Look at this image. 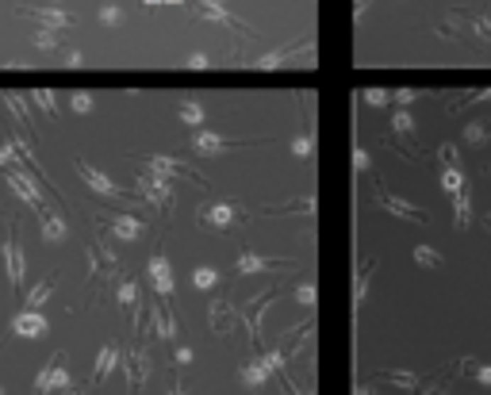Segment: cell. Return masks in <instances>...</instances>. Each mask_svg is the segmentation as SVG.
Listing matches in <instances>:
<instances>
[{
  "mask_svg": "<svg viewBox=\"0 0 491 395\" xmlns=\"http://www.w3.org/2000/svg\"><path fill=\"white\" fill-rule=\"evenodd\" d=\"M438 157H441V165H457V169H460V157H457V146H453V143L441 146V150H438Z\"/></svg>",
  "mask_w": 491,
  "mask_h": 395,
  "instance_id": "b9f144b4",
  "label": "cell"
},
{
  "mask_svg": "<svg viewBox=\"0 0 491 395\" xmlns=\"http://www.w3.org/2000/svg\"><path fill=\"white\" fill-rule=\"evenodd\" d=\"M138 196H143L146 204H154L158 211H169V204H173V184L158 173H146L143 181H138Z\"/></svg>",
  "mask_w": 491,
  "mask_h": 395,
  "instance_id": "7a4b0ae2",
  "label": "cell"
},
{
  "mask_svg": "<svg viewBox=\"0 0 491 395\" xmlns=\"http://www.w3.org/2000/svg\"><path fill=\"white\" fill-rule=\"evenodd\" d=\"M0 395H4V388H0Z\"/></svg>",
  "mask_w": 491,
  "mask_h": 395,
  "instance_id": "11a10c76",
  "label": "cell"
},
{
  "mask_svg": "<svg viewBox=\"0 0 491 395\" xmlns=\"http://www.w3.org/2000/svg\"><path fill=\"white\" fill-rule=\"evenodd\" d=\"M441 188H446L449 196L465 192V173H460L457 165H441Z\"/></svg>",
  "mask_w": 491,
  "mask_h": 395,
  "instance_id": "cb8c5ba5",
  "label": "cell"
},
{
  "mask_svg": "<svg viewBox=\"0 0 491 395\" xmlns=\"http://www.w3.org/2000/svg\"><path fill=\"white\" fill-rule=\"evenodd\" d=\"M70 108L77 111V116H89V111H92V96H89V92H73Z\"/></svg>",
  "mask_w": 491,
  "mask_h": 395,
  "instance_id": "74e56055",
  "label": "cell"
},
{
  "mask_svg": "<svg viewBox=\"0 0 491 395\" xmlns=\"http://www.w3.org/2000/svg\"><path fill=\"white\" fill-rule=\"evenodd\" d=\"M484 223H487V230H491V211H487V215H484Z\"/></svg>",
  "mask_w": 491,
  "mask_h": 395,
  "instance_id": "db71d44e",
  "label": "cell"
},
{
  "mask_svg": "<svg viewBox=\"0 0 491 395\" xmlns=\"http://www.w3.org/2000/svg\"><path fill=\"white\" fill-rule=\"evenodd\" d=\"M111 234H116L119 242H138L146 234V227L135 219V215H116V219H111Z\"/></svg>",
  "mask_w": 491,
  "mask_h": 395,
  "instance_id": "5bb4252c",
  "label": "cell"
},
{
  "mask_svg": "<svg viewBox=\"0 0 491 395\" xmlns=\"http://www.w3.org/2000/svg\"><path fill=\"white\" fill-rule=\"evenodd\" d=\"M376 204H380L388 215H395V219H407V223H426V211L422 208H414L411 200H399V196H392V192H376Z\"/></svg>",
  "mask_w": 491,
  "mask_h": 395,
  "instance_id": "5b68a950",
  "label": "cell"
},
{
  "mask_svg": "<svg viewBox=\"0 0 491 395\" xmlns=\"http://www.w3.org/2000/svg\"><path fill=\"white\" fill-rule=\"evenodd\" d=\"M296 299H299V304H304V307H315V299H319L315 284H299V288H296Z\"/></svg>",
  "mask_w": 491,
  "mask_h": 395,
  "instance_id": "60d3db41",
  "label": "cell"
},
{
  "mask_svg": "<svg viewBox=\"0 0 491 395\" xmlns=\"http://www.w3.org/2000/svg\"><path fill=\"white\" fill-rule=\"evenodd\" d=\"M192 361V350H188V345H181V350H177V365H188Z\"/></svg>",
  "mask_w": 491,
  "mask_h": 395,
  "instance_id": "f907efd6",
  "label": "cell"
},
{
  "mask_svg": "<svg viewBox=\"0 0 491 395\" xmlns=\"http://www.w3.org/2000/svg\"><path fill=\"white\" fill-rule=\"evenodd\" d=\"M380 380H388V384H395V388H407V391H414L422 384V376L419 372H395V369H380L376 372Z\"/></svg>",
  "mask_w": 491,
  "mask_h": 395,
  "instance_id": "d6986e66",
  "label": "cell"
},
{
  "mask_svg": "<svg viewBox=\"0 0 491 395\" xmlns=\"http://www.w3.org/2000/svg\"><path fill=\"white\" fill-rule=\"evenodd\" d=\"M468 23H472V27H476V31H480V35H484V39L491 43V23L484 20V16H468Z\"/></svg>",
  "mask_w": 491,
  "mask_h": 395,
  "instance_id": "f6af8a7d",
  "label": "cell"
},
{
  "mask_svg": "<svg viewBox=\"0 0 491 395\" xmlns=\"http://www.w3.org/2000/svg\"><path fill=\"white\" fill-rule=\"evenodd\" d=\"M20 16H27V20H35L43 27H54V31H70L73 27V16L62 12V8H20Z\"/></svg>",
  "mask_w": 491,
  "mask_h": 395,
  "instance_id": "52a82bcc",
  "label": "cell"
},
{
  "mask_svg": "<svg viewBox=\"0 0 491 395\" xmlns=\"http://www.w3.org/2000/svg\"><path fill=\"white\" fill-rule=\"evenodd\" d=\"M292 58H296V65H315V43L299 39V43L285 46V50H269L265 58L258 62V69H280V65H288Z\"/></svg>",
  "mask_w": 491,
  "mask_h": 395,
  "instance_id": "6da1fadb",
  "label": "cell"
},
{
  "mask_svg": "<svg viewBox=\"0 0 491 395\" xmlns=\"http://www.w3.org/2000/svg\"><path fill=\"white\" fill-rule=\"evenodd\" d=\"M12 157H16V146H12V143H4V146H0V169L12 165Z\"/></svg>",
  "mask_w": 491,
  "mask_h": 395,
  "instance_id": "bcb514c9",
  "label": "cell"
},
{
  "mask_svg": "<svg viewBox=\"0 0 491 395\" xmlns=\"http://www.w3.org/2000/svg\"><path fill=\"white\" fill-rule=\"evenodd\" d=\"M353 395H373V391H368V388H357V391H353Z\"/></svg>",
  "mask_w": 491,
  "mask_h": 395,
  "instance_id": "f5cc1de1",
  "label": "cell"
},
{
  "mask_svg": "<svg viewBox=\"0 0 491 395\" xmlns=\"http://www.w3.org/2000/svg\"><path fill=\"white\" fill-rule=\"evenodd\" d=\"M46 330H50V326H46V318L39 311H27V307H23V311L12 318V334L16 338H31V342H35V338H43Z\"/></svg>",
  "mask_w": 491,
  "mask_h": 395,
  "instance_id": "9c48e42d",
  "label": "cell"
},
{
  "mask_svg": "<svg viewBox=\"0 0 491 395\" xmlns=\"http://www.w3.org/2000/svg\"><path fill=\"white\" fill-rule=\"evenodd\" d=\"M392 130H395L399 138H411V135H414V119H411L407 108H399V111L392 116Z\"/></svg>",
  "mask_w": 491,
  "mask_h": 395,
  "instance_id": "f546056e",
  "label": "cell"
},
{
  "mask_svg": "<svg viewBox=\"0 0 491 395\" xmlns=\"http://www.w3.org/2000/svg\"><path fill=\"white\" fill-rule=\"evenodd\" d=\"M4 272H8V284L12 288L23 284V250L16 242V219L8 223V238H4Z\"/></svg>",
  "mask_w": 491,
  "mask_h": 395,
  "instance_id": "3957f363",
  "label": "cell"
},
{
  "mask_svg": "<svg viewBox=\"0 0 491 395\" xmlns=\"http://www.w3.org/2000/svg\"><path fill=\"white\" fill-rule=\"evenodd\" d=\"M269 376H272V372H269L265 361H253V365H246V369H242V384H246V388H261Z\"/></svg>",
  "mask_w": 491,
  "mask_h": 395,
  "instance_id": "7402d4cb",
  "label": "cell"
},
{
  "mask_svg": "<svg viewBox=\"0 0 491 395\" xmlns=\"http://www.w3.org/2000/svg\"><path fill=\"white\" fill-rule=\"evenodd\" d=\"M150 280H154V291L162 299L173 296V269H169L165 253H154V257H150Z\"/></svg>",
  "mask_w": 491,
  "mask_h": 395,
  "instance_id": "ba28073f",
  "label": "cell"
},
{
  "mask_svg": "<svg viewBox=\"0 0 491 395\" xmlns=\"http://www.w3.org/2000/svg\"><path fill=\"white\" fill-rule=\"evenodd\" d=\"M119 304H123V307H135V304H138V291H135V284H131V280H123V284H119Z\"/></svg>",
  "mask_w": 491,
  "mask_h": 395,
  "instance_id": "f35d334b",
  "label": "cell"
},
{
  "mask_svg": "<svg viewBox=\"0 0 491 395\" xmlns=\"http://www.w3.org/2000/svg\"><path fill=\"white\" fill-rule=\"evenodd\" d=\"M73 169H77V177H81V181L89 184V188H92V192H100V196H111V200H116V196H119V184H111L108 177H104L100 169H92L89 162H84V157H77V162H73Z\"/></svg>",
  "mask_w": 491,
  "mask_h": 395,
  "instance_id": "8992f818",
  "label": "cell"
},
{
  "mask_svg": "<svg viewBox=\"0 0 491 395\" xmlns=\"http://www.w3.org/2000/svg\"><path fill=\"white\" fill-rule=\"evenodd\" d=\"M476 380L484 384V388H491V365H476Z\"/></svg>",
  "mask_w": 491,
  "mask_h": 395,
  "instance_id": "7dc6e473",
  "label": "cell"
},
{
  "mask_svg": "<svg viewBox=\"0 0 491 395\" xmlns=\"http://www.w3.org/2000/svg\"><path fill=\"white\" fill-rule=\"evenodd\" d=\"M231 146H242V143H234V138H223V135H215V130H196V138H192V150L196 154H219V150H231Z\"/></svg>",
  "mask_w": 491,
  "mask_h": 395,
  "instance_id": "7c38bea8",
  "label": "cell"
},
{
  "mask_svg": "<svg viewBox=\"0 0 491 395\" xmlns=\"http://www.w3.org/2000/svg\"><path fill=\"white\" fill-rule=\"evenodd\" d=\"M422 395H446V380H434V384H430V388L422 391Z\"/></svg>",
  "mask_w": 491,
  "mask_h": 395,
  "instance_id": "681fc988",
  "label": "cell"
},
{
  "mask_svg": "<svg viewBox=\"0 0 491 395\" xmlns=\"http://www.w3.org/2000/svg\"><path fill=\"white\" fill-rule=\"evenodd\" d=\"M484 100H491V89H480V92H468V96L453 100V111H460V108H472V104H484Z\"/></svg>",
  "mask_w": 491,
  "mask_h": 395,
  "instance_id": "d590c367",
  "label": "cell"
},
{
  "mask_svg": "<svg viewBox=\"0 0 491 395\" xmlns=\"http://www.w3.org/2000/svg\"><path fill=\"white\" fill-rule=\"evenodd\" d=\"M119 345L116 342H108V345H104V350L96 353V365H92V376H89V384H104V380H108V376L111 372H116V365H119Z\"/></svg>",
  "mask_w": 491,
  "mask_h": 395,
  "instance_id": "8fae6325",
  "label": "cell"
},
{
  "mask_svg": "<svg viewBox=\"0 0 491 395\" xmlns=\"http://www.w3.org/2000/svg\"><path fill=\"white\" fill-rule=\"evenodd\" d=\"M70 388V369H65V353H54V376H50V391Z\"/></svg>",
  "mask_w": 491,
  "mask_h": 395,
  "instance_id": "4316f807",
  "label": "cell"
},
{
  "mask_svg": "<svg viewBox=\"0 0 491 395\" xmlns=\"http://www.w3.org/2000/svg\"><path fill=\"white\" fill-rule=\"evenodd\" d=\"M173 395H181V391H173Z\"/></svg>",
  "mask_w": 491,
  "mask_h": 395,
  "instance_id": "6f0895ef",
  "label": "cell"
},
{
  "mask_svg": "<svg viewBox=\"0 0 491 395\" xmlns=\"http://www.w3.org/2000/svg\"><path fill=\"white\" fill-rule=\"evenodd\" d=\"M365 104H368V108H388V104H392V92H384V89H365Z\"/></svg>",
  "mask_w": 491,
  "mask_h": 395,
  "instance_id": "8d00e7d4",
  "label": "cell"
},
{
  "mask_svg": "<svg viewBox=\"0 0 491 395\" xmlns=\"http://www.w3.org/2000/svg\"><path fill=\"white\" fill-rule=\"evenodd\" d=\"M65 65H70V69H81V65H84V58H81L77 50H70V54H65Z\"/></svg>",
  "mask_w": 491,
  "mask_h": 395,
  "instance_id": "c3c4849f",
  "label": "cell"
},
{
  "mask_svg": "<svg viewBox=\"0 0 491 395\" xmlns=\"http://www.w3.org/2000/svg\"><path fill=\"white\" fill-rule=\"evenodd\" d=\"M54 277H58V272H50V277H43L39 284H35L31 291H27V299H23V307H27V311H39V307L46 304V299H50V291H54Z\"/></svg>",
  "mask_w": 491,
  "mask_h": 395,
  "instance_id": "2e32d148",
  "label": "cell"
},
{
  "mask_svg": "<svg viewBox=\"0 0 491 395\" xmlns=\"http://www.w3.org/2000/svg\"><path fill=\"white\" fill-rule=\"evenodd\" d=\"M35 46H39L43 54L58 50V46H62V31H54V27H39V31H35Z\"/></svg>",
  "mask_w": 491,
  "mask_h": 395,
  "instance_id": "d4e9b609",
  "label": "cell"
},
{
  "mask_svg": "<svg viewBox=\"0 0 491 395\" xmlns=\"http://www.w3.org/2000/svg\"><path fill=\"white\" fill-rule=\"evenodd\" d=\"M411 257H414V265H422V269H441V265H446V257H441L434 246H414Z\"/></svg>",
  "mask_w": 491,
  "mask_h": 395,
  "instance_id": "603a6c76",
  "label": "cell"
},
{
  "mask_svg": "<svg viewBox=\"0 0 491 395\" xmlns=\"http://www.w3.org/2000/svg\"><path fill=\"white\" fill-rule=\"evenodd\" d=\"M127 365H131V369H127V376H131V395H135V391L146 384V372H150V365H146V353H143V350H135V353L127 357Z\"/></svg>",
  "mask_w": 491,
  "mask_h": 395,
  "instance_id": "e0dca14e",
  "label": "cell"
},
{
  "mask_svg": "<svg viewBox=\"0 0 491 395\" xmlns=\"http://www.w3.org/2000/svg\"><path fill=\"white\" fill-rule=\"evenodd\" d=\"M96 20H100L104 27H123V8H119V4H104L100 12H96Z\"/></svg>",
  "mask_w": 491,
  "mask_h": 395,
  "instance_id": "d6a6232c",
  "label": "cell"
},
{
  "mask_svg": "<svg viewBox=\"0 0 491 395\" xmlns=\"http://www.w3.org/2000/svg\"><path fill=\"white\" fill-rule=\"evenodd\" d=\"M491 138V119H472V123H465V143L468 146H484Z\"/></svg>",
  "mask_w": 491,
  "mask_h": 395,
  "instance_id": "ffe728a7",
  "label": "cell"
},
{
  "mask_svg": "<svg viewBox=\"0 0 491 395\" xmlns=\"http://www.w3.org/2000/svg\"><path fill=\"white\" fill-rule=\"evenodd\" d=\"M8 184H12V192L20 196V200H27L31 208H43V188L27 169H8Z\"/></svg>",
  "mask_w": 491,
  "mask_h": 395,
  "instance_id": "277c9868",
  "label": "cell"
},
{
  "mask_svg": "<svg viewBox=\"0 0 491 395\" xmlns=\"http://www.w3.org/2000/svg\"><path fill=\"white\" fill-rule=\"evenodd\" d=\"M234 219H238V211H234L231 204H215V208H207V211H204V223H207V227H215V230L231 227Z\"/></svg>",
  "mask_w": 491,
  "mask_h": 395,
  "instance_id": "ac0fdd59",
  "label": "cell"
},
{
  "mask_svg": "<svg viewBox=\"0 0 491 395\" xmlns=\"http://www.w3.org/2000/svg\"><path fill=\"white\" fill-rule=\"evenodd\" d=\"M50 376H54V357L39 369V376H35V395H50Z\"/></svg>",
  "mask_w": 491,
  "mask_h": 395,
  "instance_id": "836d02e7",
  "label": "cell"
},
{
  "mask_svg": "<svg viewBox=\"0 0 491 395\" xmlns=\"http://www.w3.org/2000/svg\"><path fill=\"white\" fill-rule=\"evenodd\" d=\"M353 169H357V173H368V169H373V157H368V150H365V146H357V150H353Z\"/></svg>",
  "mask_w": 491,
  "mask_h": 395,
  "instance_id": "ab89813d",
  "label": "cell"
},
{
  "mask_svg": "<svg viewBox=\"0 0 491 395\" xmlns=\"http://www.w3.org/2000/svg\"><path fill=\"white\" fill-rule=\"evenodd\" d=\"M65 395H73V391H65Z\"/></svg>",
  "mask_w": 491,
  "mask_h": 395,
  "instance_id": "9f6ffc18",
  "label": "cell"
},
{
  "mask_svg": "<svg viewBox=\"0 0 491 395\" xmlns=\"http://www.w3.org/2000/svg\"><path fill=\"white\" fill-rule=\"evenodd\" d=\"M453 215H457V219H453V223H457V230H465L468 223H472V208H468V192H457V196H453Z\"/></svg>",
  "mask_w": 491,
  "mask_h": 395,
  "instance_id": "484cf974",
  "label": "cell"
},
{
  "mask_svg": "<svg viewBox=\"0 0 491 395\" xmlns=\"http://www.w3.org/2000/svg\"><path fill=\"white\" fill-rule=\"evenodd\" d=\"M207 323H211L215 330H226V326H231V304H211L207 307Z\"/></svg>",
  "mask_w": 491,
  "mask_h": 395,
  "instance_id": "83f0119b",
  "label": "cell"
},
{
  "mask_svg": "<svg viewBox=\"0 0 491 395\" xmlns=\"http://www.w3.org/2000/svg\"><path fill=\"white\" fill-rule=\"evenodd\" d=\"M31 104H39L50 119H58V116H62L58 104H54V92H50V89H35V92H31Z\"/></svg>",
  "mask_w": 491,
  "mask_h": 395,
  "instance_id": "f1b7e54d",
  "label": "cell"
},
{
  "mask_svg": "<svg viewBox=\"0 0 491 395\" xmlns=\"http://www.w3.org/2000/svg\"><path fill=\"white\" fill-rule=\"evenodd\" d=\"M39 219H43V242H62L65 238V219L50 208H39Z\"/></svg>",
  "mask_w": 491,
  "mask_h": 395,
  "instance_id": "9a60e30c",
  "label": "cell"
},
{
  "mask_svg": "<svg viewBox=\"0 0 491 395\" xmlns=\"http://www.w3.org/2000/svg\"><path fill=\"white\" fill-rule=\"evenodd\" d=\"M207 65H211V62H207V54H188V58H184V69H207Z\"/></svg>",
  "mask_w": 491,
  "mask_h": 395,
  "instance_id": "ee69618b",
  "label": "cell"
},
{
  "mask_svg": "<svg viewBox=\"0 0 491 395\" xmlns=\"http://www.w3.org/2000/svg\"><path fill=\"white\" fill-rule=\"evenodd\" d=\"M146 169H150V173H158V177H165V181H169V177H196L181 157H150Z\"/></svg>",
  "mask_w": 491,
  "mask_h": 395,
  "instance_id": "4fadbf2b",
  "label": "cell"
},
{
  "mask_svg": "<svg viewBox=\"0 0 491 395\" xmlns=\"http://www.w3.org/2000/svg\"><path fill=\"white\" fill-rule=\"evenodd\" d=\"M311 150H315V138H311V135H296V138H292V154H296L299 162H307Z\"/></svg>",
  "mask_w": 491,
  "mask_h": 395,
  "instance_id": "e575fe53",
  "label": "cell"
},
{
  "mask_svg": "<svg viewBox=\"0 0 491 395\" xmlns=\"http://www.w3.org/2000/svg\"><path fill=\"white\" fill-rule=\"evenodd\" d=\"M368 272H373V261L357 272V284H353V307H361L365 304V296H368Z\"/></svg>",
  "mask_w": 491,
  "mask_h": 395,
  "instance_id": "1f68e13d",
  "label": "cell"
},
{
  "mask_svg": "<svg viewBox=\"0 0 491 395\" xmlns=\"http://www.w3.org/2000/svg\"><path fill=\"white\" fill-rule=\"evenodd\" d=\"M392 100H395L399 108H407V104H414V100H419V92H414V89H399V92H392Z\"/></svg>",
  "mask_w": 491,
  "mask_h": 395,
  "instance_id": "7bdbcfd3",
  "label": "cell"
},
{
  "mask_svg": "<svg viewBox=\"0 0 491 395\" xmlns=\"http://www.w3.org/2000/svg\"><path fill=\"white\" fill-rule=\"evenodd\" d=\"M285 391H288V395H304V391H296V388H292V384H285Z\"/></svg>",
  "mask_w": 491,
  "mask_h": 395,
  "instance_id": "816d5d0a",
  "label": "cell"
},
{
  "mask_svg": "<svg viewBox=\"0 0 491 395\" xmlns=\"http://www.w3.org/2000/svg\"><path fill=\"white\" fill-rule=\"evenodd\" d=\"M277 269H292V261L261 257V253H242V257H238V272H242V277H258V272H277Z\"/></svg>",
  "mask_w": 491,
  "mask_h": 395,
  "instance_id": "30bf717a",
  "label": "cell"
},
{
  "mask_svg": "<svg viewBox=\"0 0 491 395\" xmlns=\"http://www.w3.org/2000/svg\"><path fill=\"white\" fill-rule=\"evenodd\" d=\"M181 123L192 127V130L204 127V104L200 100H181Z\"/></svg>",
  "mask_w": 491,
  "mask_h": 395,
  "instance_id": "44dd1931",
  "label": "cell"
},
{
  "mask_svg": "<svg viewBox=\"0 0 491 395\" xmlns=\"http://www.w3.org/2000/svg\"><path fill=\"white\" fill-rule=\"evenodd\" d=\"M192 284L207 291V288H215V284H219V272H215L211 265H200V269L192 272Z\"/></svg>",
  "mask_w": 491,
  "mask_h": 395,
  "instance_id": "4dcf8cb0",
  "label": "cell"
}]
</instances>
